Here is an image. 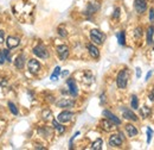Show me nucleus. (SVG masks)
<instances>
[{
    "label": "nucleus",
    "mask_w": 154,
    "mask_h": 150,
    "mask_svg": "<svg viewBox=\"0 0 154 150\" xmlns=\"http://www.w3.org/2000/svg\"><path fill=\"white\" fill-rule=\"evenodd\" d=\"M153 35H154V28L153 26H149L147 29V43L151 44L153 42Z\"/></svg>",
    "instance_id": "nucleus-21"
},
{
    "label": "nucleus",
    "mask_w": 154,
    "mask_h": 150,
    "mask_svg": "<svg viewBox=\"0 0 154 150\" xmlns=\"http://www.w3.org/2000/svg\"><path fill=\"white\" fill-rule=\"evenodd\" d=\"M20 44V41L18 37H13V36H8L6 39V45L7 49H14Z\"/></svg>",
    "instance_id": "nucleus-10"
},
{
    "label": "nucleus",
    "mask_w": 154,
    "mask_h": 150,
    "mask_svg": "<svg viewBox=\"0 0 154 150\" xmlns=\"http://www.w3.org/2000/svg\"><path fill=\"white\" fill-rule=\"evenodd\" d=\"M66 85H68V87H69V93L71 94L72 96H77V94H78V88H77V85H76V82H75V80H74V79H68V80H66Z\"/></svg>",
    "instance_id": "nucleus-9"
},
{
    "label": "nucleus",
    "mask_w": 154,
    "mask_h": 150,
    "mask_svg": "<svg viewBox=\"0 0 154 150\" xmlns=\"http://www.w3.org/2000/svg\"><path fill=\"white\" fill-rule=\"evenodd\" d=\"M58 34H59V36H62V37H66V30L64 29V26H59L58 28Z\"/></svg>",
    "instance_id": "nucleus-27"
},
{
    "label": "nucleus",
    "mask_w": 154,
    "mask_h": 150,
    "mask_svg": "<svg viewBox=\"0 0 154 150\" xmlns=\"http://www.w3.org/2000/svg\"><path fill=\"white\" fill-rule=\"evenodd\" d=\"M56 105L62 109H68V107H72L75 105V101L71 99H60L59 101L56 103Z\"/></svg>",
    "instance_id": "nucleus-12"
},
{
    "label": "nucleus",
    "mask_w": 154,
    "mask_h": 150,
    "mask_svg": "<svg viewBox=\"0 0 154 150\" xmlns=\"http://www.w3.org/2000/svg\"><path fill=\"white\" fill-rule=\"evenodd\" d=\"M151 75H152V72H148V74L146 75V81H147V80L151 77Z\"/></svg>",
    "instance_id": "nucleus-37"
},
{
    "label": "nucleus",
    "mask_w": 154,
    "mask_h": 150,
    "mask_svg": "<svg viewBox=\"0 0 154 150\" xmlns=\"http://www.w3.org/2000/svg\"><path fill=\"white\" fill-rule=\"evenodd\" d=\"M27 68H29V70H30L32 74H37L39 70H40V63H39L37 60L32 58V60L29 61V63H27Z\"/></svg>",
    "instance_id": "nucleus-6"
},
{
    "label": "nucleus",
    "mask_w": 154,
    "mask_h": 150,
    "mask_svg": "<svg viewBox=\"0 0 154 150\" xmlns=\"http://www.w3.org/2000/svg\"><path fill=\"white\" fill-rule=\"evenodd\" d=\"M72 117H74V113L72 112H70V111H63V112H60L58 114L57 120L59 123H68V122H70L72 119Z\"/></svg>",
    "instance_id": "nucleus-5"
},
{
    "label": "nucleus",
    "mask_w": 154,
    "mask_h": 150,
    "mask_svg": "<svg viewBox=\"0 0 154 150\" xmlns=\"http://www.w3.org/2000/svg\"><path fill=\"white\" fill-rule=\"evenodd\" d=\"M14 66H16V68H18V69H23L24 68V66H25V55L24 54H20L18 56L16 57V60H14Z\"/></svg>",
    "instance_id": "nucleus-15"
},
{
    "label": "nucleus",
    "mask_w": 154,
    "mask_h": 150,
    "mask_svg": "<svg viewBox=\"0 0 154 150\" xmlns=\"http://www.w3.org/2000/svg\"><path fill=\"white\" fill-rule=\"evenodd\" d=\"M102 145H103V141H102V138H97L96 141L91 144V149L93 150H101L102 149Z\"/></svg>",
    "instance_id": "nucleus-20"
},
{
    "label": "nucleus",
    "mask_w": 154,
    "mask_h": 150,
    "mask_svg": "<svg viewBox=\"0 0 154 150\" xmlns=\"http://www.w3.org/2000/svg\"><path fill=\"white\" fill-rule=\"evenodd\" d=\"M123 135L119 133V135H112L109 138V145L110 147H120L123 142Z\"/></svg>",
    "instance_id": "nucleus-4"
},
{
    "label": "nucleus",
    "mask_w": 154,
    "mask_h": 150,
    "mask_svg": "<svg viewBox=\"0 0 154 150\" xmlns=\"http://www.w3.org/2000/svg\"><path fill=\"white\" fill-rule=\"evenodd\" d=\"M117 41H119V44L121 45H125L126 43V36H125V31H121L117 34Z\"/></svg>",
    "instance_id": "nucleus-24"
},
{
    "label": "nucleus",
    "mask_w": 154,
    "mask_h": 150,
    "mask_svg": "<svg viewBox=\"0 0 154 150\" xmlns=\"http://www.w3.org/2000/svg\"><path fill=\"white\" fill-rule=\"evenodd\" d=\"M103 116L107 117V118H108L110 122H113L115 125H120V124H121V120L116 117L115 114H113V113L110 112V111H108V110H104V111H103Z\"/></svg>",
    "instance_id": "nucleus-14"
},
{
    "label": "nucleus",
    "mask_w": 154,
    "mask_h": 150,
    "mask_svg": "<svg viewBox=\"0 0 154 150\" xmlns=\"http://www.w3.org/2000/svg\"><path fill=\"white\" fill-rule=\"evenodd\" d=\"M90 38H91V41H93L94 43H96V44H102V43L104 42V39H106V36H104L103 32H101L100 30L93 29V30L90 31Z\"/></svg>",
    "instance_id": "nucleus-2"
},
{
    "label": "nucleus",
    "mask_w": 154,
    "mask_h": 150,
    "mask_svg": "<svg viewBox=\"0 0 154 150\" xmlns=\"http://www.w3.org/2000/svg\"><path fill=\"white\" fill-rule=\"evenodd\" d=\"M57 53H58V56L62 61L66 60L68 56H69V48L66 45H58L57 47Z\"/></svg>",
    "instance_id": "nucleus-8"
},
{
    "label": "nucleus",
    "mask_w": 154,
    "mask_h": 150,
    "mask_svg": "<svg viewBox=\"0 0 154 150\" xmlns=\"http://www.w3.org/2000/svg\"><path fill=\"white\" fill-rule=\"evenodd\" d=\"M122 114H123V118L127 119V120H132V122H136L137 120V117L132 110L129 109H126V107H122Z\"/></svg>",
    "instance_id": "nucleus-11"
},
{
    "label": "nucleus",
    "mask_w": 154,
    "mask_h": 150,
    "mask_svg": "<svg viewBox=\"0 0 154 150\" xmlns=\"http://www.w3.org/2000/svg\"><path fill=\"white\" fill-rule=\"evenodd\" d=\"M135 37L137 38V39H139V38H141L142 37V29H141V28H136V29H135Z\"/></svg>",
    "instance_id": "nucleus-28"
},
{
    "label": "nucleus",
    "mask_w": 154,
    "mask_h": 150,
    "mask_svg": "<svg viewBox=\"0 0 154 150\" xmlns=\"http://www.w3.org/2000/svg\"><path fill=\"white\" fill-rule=\"evenodd\" d=\"M68 75H69V72H68V70H65V72L62 73V76H63V77H65V76H68Z\"/></svg>",
    "instance_id": "nucleus-36"
},
{
    "label": "nucleus",
    "mask_w": 154,
    "mask_h": 150,
    "mask_svg": "<svg viewBox=\"0 0 154 150\" xmlns=\"http://www.w3.org/2000/svg\"><path fill=\"white\" fill-rule=\"evenodd\" d=\"M151 113H152V111H151V109L149 107H147V106H143L141 110H140V114H141V117L142 118H148L149 116H151Z\"/></svg>",
    "instance_id": "nucleus-18"
},
{
    "label": "nucleus",
    "mask_w": 154,
    "mask_h": 150,
    "mask_svg": "<svg viewBox=\"0 0 154 150\" xmlns=\"http://www.w3.org/2000/svg\"><path fill=\"white\" fill-rule=\"evenodd\" d=\"M4 38H5V36H4V31L0 30V44L4 43Z\"/></svg>",
    "instance_id": "nucleus-33"
},
{
    "label": "nucleus",
    "mask_w": 154,
    "mask_h": 150,
    "mask_svg": "<svg viewBox=\"0 0 154 150\" xmlns=\"http://www.w3.org/2000/svg\"><path fill=\"white\" fill-rule=\"evenodd\" d=\"M131 105H132V109H134V110L139 109V99H137V96H136L135 94H133V95H132Z\"/></svg>",
    "instance_id": "nucleus-23"
},
{
    "label": "nucleus",
    "mask_w": 154,
    "mask_h": 150,
    "mask_svg": "<svg viewBox=\"0 0 154 150\" xmlns=\"http://www.w3.org/2000/svg\"><path fill=\"white\" fill-rule=\"evenodd\" d=\"M152 136H153V131H152L151 128H148V129H147V143H151Z\"/></svg>",
    "instance_id": "nucleus-29"
},
{
    "label": "nucleus",
    "mask_w": 154,
    "mask_h": 150,
    "mask_svg": "<svg viewBox=\"0 0 154 150\" xmlns=\"http://www.w3.org/2000/svg\"><path fill=\"white\" fill-rule=\"evenodd\" d=\"M8 107H10V111L13 113V114H16V116L18 114V109H17V106H16L12 101H10V103H8Z\"/></svg>",
    "instance_id": "nucleus-26"
},
{
    "label": "nucleus",
    "mask_w": 154,
    "mask_h": 150,
    "mask_svg": "<svg viewBox=\"0 0 154 150\" xmlns=\"http://www.w3.org/2000/svg\"><path fill=\"white\" fill-rule=\"evenodd\" d=\"M140 76H141V69L136 68V77H140Z\"/></svg>",
    "instance_id": "nucleus-34"
},
{
    "label": "nucleus",
    "mask_w": 154,
    "mask_h": 150,
    "mask_svg": "<svg viewBox=\"0 0 154 150\" xmlns=\"http://www.w3.org/2000/svg\"><path fill=\"white\" fill-rule=\"evenodd\" d=\"M59 74H60V68L59 67H56L55 68V70H54V73H52V75H51V81H56L58 79V76H59Z\"/></svg>",
    "instance_id": "nucleus-25"
},
{
    "label": "nucleus",
    "mask_w": 154,
    "mask_h": 150,
    "mask_svg": "<svg viewBox=\"0 0 154 150\" xmlns=\"http://www.w3.org/2000/svg\"><path fill=\"white\" fill-rule=\"evenodd\" d=\"M100 124H101V126H102V129H103L104 131H112L113 129H115V128H114L115 124H114L113 122H110L109 119H102Z\"/></svg>",
    "instance_id": "nucleus-13"
},
{
    "label": "nucleus",
    "mask_w": 154,
    "mask_h": 150,
    "mask_svg": "<svg viewBox=\"0 0 154 150\" xmlns=\"http://www.w3.org/2000/svg\"><path fill=\"white\" fill-rule=\"evenodd\" d=\"M52 124H54V128L58 131V133H64V132H65V128H64L63 125H60L58 120L54 119V120H52Z\"/></svg>",
    "instance_id": "nucleus-19"
},
{
    "label": "nucleus",
    "mask_w": 154,
    "mask_h": 150,
    "mask_svg": "<svg viewBox=\"0 0 154 150\" xmlns=\"http://www.w3.org/2000/svg\"><path fill=\"white\" fill-rule=\"evenodd\" d=\"M149 99H151L152 101H154V88H153V91L151 92V94H149Z\"/></svg>",
    "instance_id": "nucleus-35"
},
{
    "label": "nucleus",
    "mask_w": 154,
    "mask_h": 150,
    "mask_svg": "<svg viewBox=\"0 0 154 150\" xmlns=\"http://www.w3.org/2000/svg\"><path fill=\"white\" fill-rule=\"evenodd\" d=\"M33 54L40 58H48L49 57V53L43 44H39V45L33 48Z\"/></svg>",
    "instance_id": "nucleus-3"
},
{
    "label": "nucleus",
    "mask_w": 154,
    "mask_h": 150,
    "mask_svg": "<svg viewBox=\"0 0 154 150\" xmlns=\"http://www.w3.org/2000/svg\"><path fill=\"white\" fill-rule=\"evenodd\" d=\"M5 61H6V57H5V54H4L2 50H1V51H0V64H2Z\"/></svg>",
    "instance_id": "nucleus-30"
},
{
    "label": "nucleus",
    "mask_w": 154,
    "mask_h": 150,
    "mask_svg": "<svg viewBox=\"0 0 154 150\" xmlns=\"http://www.w3.org/2000/svg\"><path fill=\"white\" fill-rule=\"evenodd\" d=\"M126 131H127L129 137H134V136L137 135V129L135 128L134 125H132V124H127L126 125Z\"/></svg>",
    "instance_id": "nucleus-17"
},
{
    "label": "nucleus",
    "mask_w": 154,
    "mask_h": 150,
    "mask_svg": "<svg viewBox=\"0 0 154 150\" xmlns=\"http://www.w3.org/2000/svg\"><path fill=\"white\" fill-rule=\"evenodd\" d=\"M153 50H154V43H153Z\"/></svg>",
    "instance_id": "nucleus-38"
},
{
    "label": "nucleus",
    "mask_w": 154,
    "mask_h": 150,
    "mask_svg": "<svg viewBox=\"0 0 154 150\" xmlns=\"http://www.w3.org/2000/svg\"><path fill=\"white\" fill-rule=\"evenodd\" d=\"M128 77H129V72L128 69H122L119 74H117V77H116V85L119 88L123 90L127 87V82H128Z\"/></svg>",
    "instance_id": "nucleus-1"
},
{
    "label": "nucleus",
    "mask_w": 154,
    "mask_h": 150,
    "mask_svg": "<svg viewBox=\"0 0 154 150\" xmlns=\"http://www.w3.org/2000/svg\"><path fill=\"white\" fill-rule=\"evenodd\" d=\"M98 5H96L95 2H91L89 6H88V10H87V13L88 15H93V13H95L97 10H98Z\"/></svg>",
    "instance_id": "nucleus-22"
},
{
    "label": "nucleus",
    "mask_w": 154,
    "mask_h": 150,
    "mask_svg": "<svg viewBox=\"0 0 154 150\" xmlns=\"http://www.w3.org/2000/svg\"><path fill=\"white\" fill-rule=\"evenodd\" d=\"M120 16V8H115V11H114V15H113V17L114 18H117Z\"/></svg>",
    "instance_id": "nucleus-32"
},
{
    "label": "nucleus",
    "mask_w": 154,
    "mask_h": 150,
    "mask_svg": "<svg viewBox=\"0 0 154 150\" xmlns=\"http://www.w3.org/2000/svg\"><path fill=\"white\" fill-rule=\"evenodd\" d=\"M134 8L137 13H143L147 10V1L146 0H135Z\"/></svg>",
    "instance_id": "nucleus-7"
},
{
    "label": "nucleus",
    "mask_w": 154,
    "mask_h": 150,
    "mask_svg": "<svg viewBox=\"0 0 154 150\" xmlns=\"http://www.w3.org/2000/svg\"><path fill=\"white\" fill-rule=\"evenodd\" d=\"M149 20H151V23L154 21V8L149 10Z\"/></svg>",
    "instance_id": "nucleus-31"
},
{
    "label": "nucleus",
    "mask_w": 154,
    "mask_h": 150,
    "mask_svg": "<svg viewBox=\"0 0 154 150\" xmlns=\"http://www.w3.org/2000/svg\"><path fill=\"white\" fill-rule=\"evenodd\" d=\"M88 50H89V54H90L91 57H94V58H98L100 57V50L97 49V47H95L94 44H89L88 45Z\"/></svg>",
    "instance_id": "nucleus-16"
}]
</instances>
